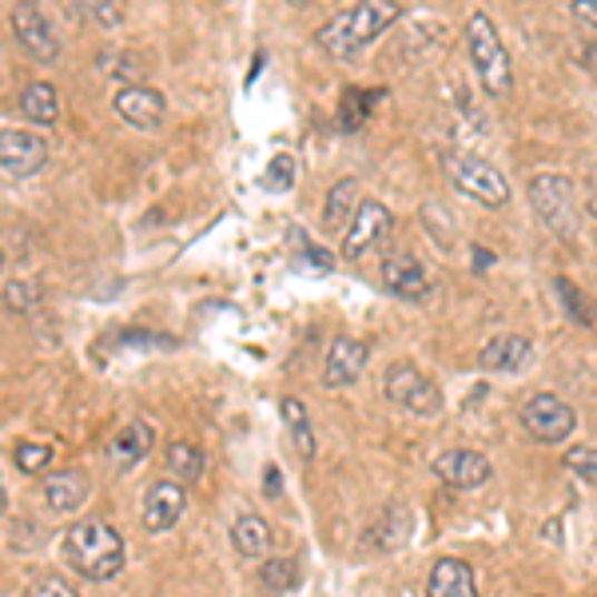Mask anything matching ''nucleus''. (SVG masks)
Listing matches in <instances>:
<instances>
[{"instance_id":"obj_1","label":"nucleus","mask_w":597,"mask_h":597,"mask_svg":"<svg viewBox=\"0 0 597 597\" xmlns=\"http://www.w3.org/2000/svg\"><path fill=\"white\" fill-rule=\"evenodd\" d=\"M60 554H65L68 569H76L88 581H112L128 566V546H124L120 530L104 518H80L68 526L60 538Z\"/></svg>"},{"instance_id":"obj_2","label":"nucleus","mask_w":597,"mask_h":597,"mask_svg":"<svg viewBox=\"0 0 597 597\" xmlns=\"http://www.w3.org/2000/svg\"><path fill=\"white\" fill-rule=\"evenodd\" d=\"M407 17V4L399 0H363L355 9H343L315 32L319 48L335 60H355L363 48H371L386 29H394Z\"/></svg>"},{"instance_id":"obj_3","label":"nucleus","mask_w":597,"mask_h":597,"mask_svg":"<svg viewBox=\"0 0 597 597\" xmlns=\"http://www.w3.org/2000/svg\"><path fill=\"white\" fill-rule=\"evenodd\" d=\"M467 52L478 72V85L490 100H510L513 96V60L510 48L502 45V32L486 12H474L467 20Z\"/></svg>"},{"instance_id":"obj_4","label":"nucleus","mask_w":597,"mask_h":597,"mask_svg":"<svg viewBox=\"0 0 597 597\" xmlns=\"http://www.w3.org/2000/svg\"><path fill=\"white\" fill-rule=\"evenodd\" d=\"M526 196L541 224L550 227V235H558L561 243H574L581 232V207L578 192H574V179L558 176V172H538L526 184Z\"/></svg>"},{"instance_id":"obj_5","label":"nucleus","mask_w":597,"mask_h":597,"mask_svg":"<svg viewBox=\"0 0 597 597\" xmlns=\"http://www.w3.org/2000/svg\"><path fill=\"white\" fill-rule=\"evenodd\" d=\"M442 172H447V179L454 184L458 196L474 199V204L490 207V212L510 204V179L490 159L467 156V151H447L442 156Z\"/></svg>"},{"instance_id":"obj_6","label":"nucleus","mask_w":597,"mask_h":597,"mask_svg":"<svg viewBox=\"0 0 597 597\" xmlns=\"http://www.w3.org/2000/svg\"><path fill=\"white\" fill-rule=\"evenodd\" d=\"M383 394L399 407V411L414 414V419H439L447 399H442L439 383L414 363H394L383 379Z\"/></svg>"},{"instance_id":"obj_7","label":"nucleus","mask_w":597,"mask_h":597,"mask_svg":"<svg viewBox=\"0 0 597 597\" xmlns=\"http://www.w3.org/2000/svg\"><path fill=\"white\" fill-rule=\"evenodd\" d=\"M518 422H522L526 434H530L534 442H541V447H561V442L578 430V411H574L566 399H558V394L538 391L522 402Z\"/></svg>"},{"instance_id":"obj_8","label":"nucleus","mask_w":597,"mask_h":597,"mask_svg":"<svg viewBox=\"0 0 597 597\" xmlns=\"http://www.w3.org/2000/svg\"><path fill=\"white\" fill-rule=\"evenodd\" d=\"M9 25H12L17 45L25 48L32 60H40V65L60 60V32H57V25L48 20V12L40 9V4H17L12 17H9Z\"/></svg>"},{"instance_id":"obj_9","label":"nucleus","mask_w":597,"mask_h":597,"mask_svg":"<svg viewBox=\"0 0 597 597\" xmlns=\"http://www.w3.org/2000/svg\"><path fill=\"white\" fill-rule=\"evenodd\" d=\"M48 164V144L40 131L29 128H4L0 131V172L12 179L40 176Z\"/></svg>"},{"instance_id":"obj_10","label":"nucleus","mask_w":597,"mask_h":597,"mask_svg":"<svg viewBox=\"0 0 597 597\" xmlns=\"http://www.w3.org/2000/svg\"><path fill=\"white\" fill-rule=\"evenodd\" d=\"M434 478L447 482L450 490H482L490 478H495V462L482 454V450H470V447H450L442 454H434L430 462Z\"/></svg>"},{"instance_id":"obj_11","label":"nucleus","mask_w":597,"mask_h":597,"mask_svg":"<svg viewBox=\"0 0 597 597\" xmlns=\"http://www.w3.org/2000/svg\"><path fill=\"white\" fill-rule=\"evenodd\" d=\"M391 227H394L391 207L379 204V199H359L355 219H351V227L343 235V260H363L366 252H374L391 235Z\"/></svg>"},{"instance_id":"obj_12","label":"nucleus","mask_w":597,"mask_h":597,"mask_svg":"<svg viewBox=\"0 0 597 597\" xmlns=\"http://www.w3.org/2000/svg\"><path fill=\"white\" fill-rule=\"evenodd\" d=\"M187 510V490L176 482V478H156L148 482L144 490V502H140V522L148 534H168L179 526Z\"/></svg>"},{"instance_id":"obj_13","label":"nucleus","mask_w":597,"mask_h":597,"mask_svg":"<svg viewBox=\"0 0 597 597\" xmlns=\"http://www.w3.org/2000/svg\"><path fill=\"white\" fill-rule=\"evenodd\" d=\"M112 108L128 128L159 131V124L168 116V96L148 85H120V92L112 96Z\"/></svg>"},{"instance_id":"obj_14","label":"nucleus","mask_w":597,"mask_h":597,"mask_svg":"<svg viewBox=\"0 0 597 597\" xmlns=\"http://www.w3.org/2000/svg\"><path fill=\"white\" fill-rule=\"evenodd\" d=\"M371 363V346L355 335H339L331 339L327 346V359H323V386L327 391H343V386L359 383Z\"/></svg>"},{"instance_id":"obj_15","label":"nucleus","mask_w":597,"mask_h":597,"mask_svg":"<svg viewBox=\"0 0 597 597\" xmlns=\"http://www.w3.org/2000/svg\"><path fill=\"white\" fill-rule=\"evenodd\" d=\"M534 363V343L518 331H502V335L486 339L482 351H478V366L482 371H498V374H518Z\"/></svg>"},{"instance_id":"obj_16","label":"nucleus","mask_w":597,"mask_h":597,"mask_svg":"<svg viewBox=\"0 0 597 597\" xmlns=\"http://www.w3.org/2000/svg\"><path fill=\"white\" fill-rule=\"evenodd\" d=\"M88 495H92V482H88V474L80 467L52 470L45 478V506L52 513H76L88 502Z\"/></svg>"},{"instance_id":"obj_17","label":"nucleus","mask_w":597,"mask_h":597,"mask_svg":"<svg viewBox=\"0 0 597 597\" xmlns=\"http://www.w3.org/2000/svg\"><path fill=\"white\" fill-rule=\"evenodd\" d=\"M427 597H478L474 566L467 558H439L430 566Z\"/></svg>"},{"instance_id":"obj_18","label":"nucleus","mask_w":597,"mask_h":597,"mask_svg":"<svg viewBox=\"0 0 597 597\" xmlns=\"http://www.w3.org/2000/svg\"><path fill=\"white\" fill-rule=\"evenodd\" d=\"M232 546L239 558L247 561H263L271 554V546H275V534H271V522L263 518V513H252L243 510L232 518Z\"/></svg>"},{"instance_id":"obj_19","label":"nucleus","mask_w":597,"mask_h":597,"mask_svg":"<svg viewBox=\"0 0 597 597\" xmlns=\"http://www.w3.org/2000/svg\"><path fill=\"white\" fill-rule=\"evenodd\" d=\"M383 287L399 298H427L430 275L414 255H391V260H383Z\"/></svg>"},{"instance_id":"obj_20","label":"nucleus","mask_w":597,"mask_h":597,"mask_svg":"<svg viewBox=\"0 0 597 597\" xmlns=\"http://www.w3.org/2000/svg\"><path fill=\"white\" fill-rule=\"evenodd\" d=\"M151 447H156V430L148 427L144 419H128V427L120 430L112 439V462L116 470H131V467H140L144 458L151 454Z\"/></svg>"},{"instance_id":"obj_21","label":"nucleus","mask_w":597,"mask_h":597,"mask_svg":"<svg viewBox=\"0 0 597 597\" xmlns=\"http://www.w3.org/2000/svg\"><path fill=\"white\" fill-rule=\"evenodd\" d=\"M359 207V184L355 179H339L327 192V204H323V235H346L351 219H355Z\"/></svg>"},{"instance_id":"obj_22","label":"nucleus","mask_w":597,"mask_h":597,"mask_svg":"<svg viewBox=\"0 0 597 597\" xmlns=\"http://www.w3.org/2000/svg\"><path fill=\"white\" fill-rule=\"evenodd\" d=\"M164 462H168V478H176L184 490H187V486H196L199 478H204V470H207L204 450H199L196 442H187V439L168 442V450H164Z\"/></svg>"},{"instance_id":"obj_23","label":"nucleus","mask_w":597,"mask_h":597,"mask_svg":"<svg viewBox=\"0 0 597 597\" xmlns=\"http://www.w3.org/2000/svg\"><path fill=\"white\" fill-rule=\"evenodd\" d=\"M280 414H283V427H287V434H291V447L298 450V458H303V462H311V458H315V450H319V442H315V427H311L307 407H303L298 399H283Z\"/></svg>"},{"instance_id":"obj_24","label":"nucleus","mask_w":597,"mask_h":597,"mask_svg":"<svg viewBox=\"0 0 597 597\" xmlns=\"http://www.w3.org/2000/svg\"><path fill=\"white\" fill-rule=\"evenodd\" d=\"M20 112L29 116L32 124H57L60 120L57 85H48V80H32V85L20 92Z\"/></svg>"},{"instance_id":"obj_25","label":"nucleus","mask_w":597,"mask_h":597,"mask_svg":"<svg viewBox=\"0 0 597 597\" xmlns=\"http://www.w3.org/2000/svg\"><path fill=\"white\" fill-rule=\"evenodd\" d=\"M411 526H414L411 510L394 502L391 510L379 518V526H374L371 546H374V550H402V546H407V538H411Z\"/></svg>"},{"instance_id":"obj_26","label":"nucleus","mask_w":597,"mask_h":597,"mask_svg":"<svg viewBox=\"0 0 597 597\" xmlns=\"http://www.w3.org/2000/svg\"><path fill=\"white\" fill-rule=\"evenodd\" d=\"M260 581L271 594H291V589L303 586V566H298L295 558H263Z\"/></svg>"},{"instance_id":"obj_27","label":"nucleus","mask_w":597,"mask_h":597,"mask_svg":"<svg viewBox=\"0 0 597 597\" xmlns=\"http://www.w3.org/2000/svg\"><path fill=\"white\" fill-rule=\"evenodd\" d=\"M295 176H298L295 156L280 151V156H271V164H267V168H263L260 187H263V192H271V196H287L291 187H295Z\"/></svg>"},{"instance_id":"obj_28","label":"nucleus","mask_w":597,"mask_h":597,"mask_svg":"<svg viewBox=\"0 0 597 597\" xmlns=\"http://www.w3.org/2000/svg\"><path fill=\"white\" fill-rule=\"evenodd\" d=\"M374 100H383V92H363V88H346V96H343V112H339L343 128L355 131L359 124L366 120V112H371V108H374Z\"/></svg>"},{"instance_id":"obj_29","label":"nucleus","mask_w":597,"mask_h":597,"mask_svg":"<svg viewBox=\"0 0 597 597\" xmlns=\"http://www.w3.org/2000/svg\"><path fill=\"white\" fill-rule=\"evenodd\" d=\"M104 65H112L108 72L116 76V80H124V85H144V60L140 57H131V52H104Z\"/></svg>"},{"instance_id":"obj_30","label":"nucleus","mask_w":597,"mask_h":597,"mask_svg":"<svg viewBox=\"0 0 597 597\" xmlns=\"http://www.w3.org/2000/svg\"><path fill=\"white\" fill-rule=\"evenodd\" d=\"M554 287H558L561 303H566V311H569V315H574V323L589 327V323H594V307H589L586 298H581V291L574 287V283L566 280V275H558V280H554Z\"/></svg>"},{"instance_id":"obj_31","label":"nucleus","mask_w":597,"mask_h":597,"mask_svg":"<svg viewBox=\"0 0 597 597\" xmlns=\"http://www.w3.org/2000/svg\"><path fill=\"white\" fill-rule=\"evenodd\" d=\"M52 458H57V450L48 447V442H20L17 447V467L25 470V474H40V470H48Z\"/></svg>"},{"instance_id":"obj_32","label":"nucleus","mask_w":597,"mask_h":597,"mask_svg":"<svg viewBox=\"0 0 597 597\" xmlns=\"http://www.w3.org/2000/svg\"><path fill=\"white\" fill-rule=\"evenodd\" d=\"M561 462H566V470H574V474L581 478V482L597 486V447H574L561 454Z\"/></svg>"},{"instance_id":"obj_33","label":"nucleus","mask_w":597,"mask_h":597,"mask_svg":"<svg viewBox=\"0 0 597 597\" xmlns=\"http://www.w3.org/2000/svg\"><path fill=\"white\" fill-rule=\"evenodd\" d=\"M37 303H40V287H37V283L12 280L9 287H4V307L17 311V315H29Z\"/></svg>"},{"instance_id":"obj_34","label":"nucleus","mask_w":597,"mask_h":597,"mask_svg":"<svg viewBox=\"0 0 597 597\" xmlns=\"http://www.w3.org/2000/svg\"><path fill=\"white\" fill-rule=\"evenodd\" d=\"M80 12H85L88 20H96L100 29H116V25H124V20H128V9H124V4H116V0H100V4H80Z\"/></svg>"},{"instance_id":"obj_35","label":"nucleus","mask_w":597,"mask_h":597,"mask_svg":"<svg viewBox=\"0 0 597 597\" xmlns=\"http://www.w3.org/2000/svg\"><path fill=\"white\" fill-rule=\"evenodd\" d=\"M25 597H80V594H76L72 581L60 578V574H45V578H37L25 589Z\"/></svg>"},{"instance_id":"obj_36","label":"nucleus","mask_w":597,"mask_h":597,"mask_svg":"<svg viewBox=\"0 0 597 597\" xmlns=\"http://www.w3.org/2000/svg\"><path fill=\"white\" fill-rule=\"evenodd\" d=\"M586 212L597 219V164H589L586 172Z\"/></svg>"},{"instance_id":"obj_37","label":"nucleus","mask_w":597,"mask_h":597,"mask_svg":"<svg viewBox=\"0 0 597 597\" xmlns=\"http://www.w3.org/2000/svg\"><path fill=\"white\" fill-rule=\"evenodd\" d=\"M569 9H574V17L578 20H586V25H594L597 29V0H574Z\"/></svg>"},{"instance_id":"obj_38","label":"nucleus","mask_w":597,"mask_h":597,"mask_svg":"<svg viewBox=\"0 0 597 597\" xmlns=\"http://www.w3.org/2000/svg\"><path fill=\"white\" fill-rule=\"evenodd\" d=\"M4 510H9V495H4V478H0V518H4Z\"/></svg>"},{"instance_id":"obj_39","label":"nucleus","mask_w":597,"mask_h":597,"mask_svg":"<svg viewBox=\"0 0 597 597\" xmlns=\"http://www.w3.org/2000/svg\"><path fill=\"white\" fill-rule=\"evenodd\" d=\"M4 263H9V255H4V247H0V275H4Z\"/></svg>"},{"instance_id":"obj_40","label":"nucleus","mask_w":597,"mask_h":597,"mask_svg":"<svg viewBox=\"0 0 597 597\" xmlns=\"http://www.w3.org/2000/svg\"><path fill=\"white\" fill-rule=\"evenodd\" d=\"M534 597H541V594H534Z\"/></svg>"}]
</instances>
